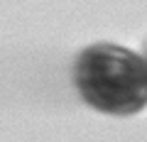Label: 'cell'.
<instances>
[{"mask_svg":"<svg viewBox=\"0 0 147 142\" xmlns=\"http://www.w3.org/2000/svg\"><path fill=\"white\" fill-rule=\"evenodd\" d=\"M74 83L96 110L135 115L147 105V59L113 42L88 44L76 57Z\"/></svg>","mask_w":147,"mask_h":142,"instance_id":"1","label":"cell"},{"mask_svg":"<svg viewBox=\"0 0 147 142\" xmlns=\"http://www.w3.org/2000/svg\"><path fill=\"white\" fill-rule=\"evenodd\" d=\"M145 52H147V44H145ZM145 59H147V57H145Z\"/></svg>","mask_w":147,"mask_h":142,"instance_id":"2","label":"cell"}]
</instances>
